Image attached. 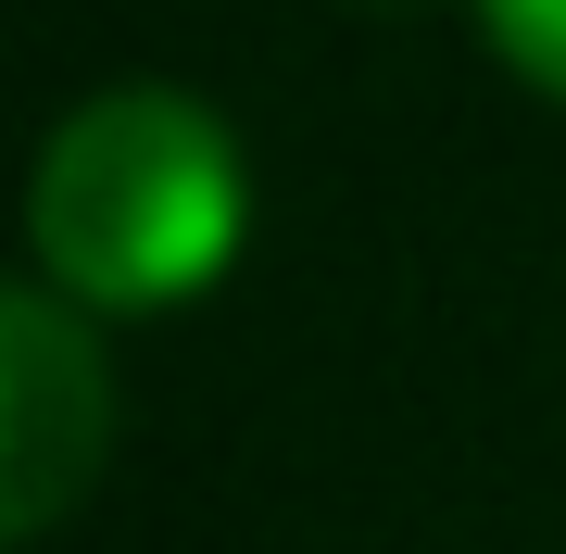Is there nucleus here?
<instances>
[{"label": "nucleus", "instance_id": "7ed1b4c3", "mask_svg": "<svg viewBox=\"0 0 566 554\" xmlns=\"http://www.w3.org/2000/svg\"><path fill=\"white\" fill-rule=\"evenodd\" d=\"M479 39L504 51V76H528L542 102H566V0H465Z\"/></svg>", "mask_w": 566, "mask_h": 554}, {"label": "nucleus", "instance_id": "f03ea898", "mask_svg": "<svg viewBox=\"0 0 566 554\" xmlns=\"http://www.w3.org/2000/svg\"><path fill=\"white\" fill-rule=\"evenodd\" d=\"M102 453H114L102 315L63 303L51 278H13L0 303V542H51L88 504Z\"/></svg>", "mask_w": 566, "mask_h": 554}, {"label": "nucleus", "instance_id": "f257e3e1", "mask_svg": "<svg viewBox=\"0 0 566 554\" xmlns=\"http://www.w3.org/2000/svg\"><path fill=\"white\" fill-rule=\"evenodd\" d=\"M240 240H252V165L227 139V114L164 76L88 88L25 165V252L102 328L202 303L240 265Z\"/></svg>", "mask_w": 566, "mask_h": 554}]
</instances>
